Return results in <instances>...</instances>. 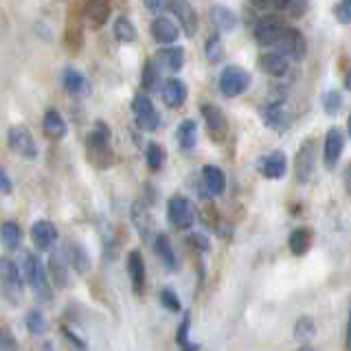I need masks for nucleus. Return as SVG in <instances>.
<instances>
[{"label":"nucleus","mask_w":351,"mask_h":351,"mask_svg":"<svg viewBox=\"0 0 351 351\" xmlns=\"http://www.w3.org/2000/svg\"><path fill=\"white\" fill-rule=\"evenodd\" d=\"M22 272H25V279L31 285V290L36 292V296L42 303H51L53 294H51V285H49V274L44 263L40 261L38 255L33 252H25V259H22Z\"/></svg>","instance_id":"f257e3e1"},{"label":"nucleus","mask_w":351,"mask_h":351,"mask_svg":"<svg viewBox=\"0 0 351 351\" xmlns=\"http://www.w3.org/2000/svg\"><path fill=\"white\" fill-rule=\"evenodd\" d=\"M86 149L88 158L95 167H110L112 165V147H110L108 128L104 123H97V128L86 136Z\"/></svg>","instance_id":"f03ea898"},{"label":"nucleus","mask_w":351,"mask_h":351,"mask_svg":"<svg viewBox=\"0 0 351 351\" xmlns=\"http://www.w3.org/2000/svg\"><path fill=\"white\" fill-rule=\"evenodd\" d=\"M274 47H277L283 58H290V60H303L305 58V49H307V42L303 38V33L299 29H292V27H283L281 36L274 42Z\"/></svg>","instance_id":"7ed1b4c3"},{"label":"nucleus","mask_w":351,"mask_h":351,"mask_svg":"<svg viewBox=\"0 0 351 351\" xmlns=\"http://www.w3.org/2000/svg\"><path fill=\"white\" fill-rule=\"evenodd\" d=\"M250 86V75L241 69V66H226L219 73V90L224 97H237L246 93Z\"/></svg>","instance_id":"20e7f679"},{"label":"nucleus","mask_w":351,"mask_h":351,"mask_svg":"<svg viewBox=\"0 0 351 351\" xmlns=\"http://www.w3.org/2000/svg\"><path fill=\"white\" fill-rule=\"evenodd\" d=\"M132 110L136 114V125L145 132H156L160 128V112L154 108V101L147 95H136L132 99Z\"/></svg>","instance_id":"39448f33"},{"label":"nucleus","mask_w":351,"mask_h":351,"mask_svg":"<svg viewBox=\"0 0 351 351\" xmlns=\"http://www.w3.org/2000/svg\"><path fill=\"white\" fill-rule=\"evenodd\" d=\"M0 285H3V290L11 299V303L20 301L25 285H22V277H20L18 266L9 257H0Z\"/></svg>","instance_id":"423d86ee"},{"label":"nucleus","mask_w":351,"mask_h":351,"mask_svg":"<svg viewBox=\"0 0 351 351\" xmlns=\"http://www.w3.org/2000/svg\"><path fill=\"white\" fill-rule=\"evenodd\" d=\"M167 217L178 230H189L195 222L193 204L182 195H173L167 204Z\"/></svg>","instance_id":"0eeeda50"},{"label":"nucleus","mask_w":351,"mask_h":351,"mask_svg":"<svg viewBox=\"0 0 351 351\" xmlns=\"http://www.w3.org/2000/svg\"><path fill=\"white\" fill-rule=\"evenodd\" d=\"M7 141H9V147L16 154H20L22 158H29V160L38 158V145H36V141H33V134L25 125L9 128Z\"/></svg>","instance_id":"6e6552de"},{"label":"nucleus","mask_w":351,"mask_h":351,"mask_svg":"<svg viewBox=\"0 0 351 351\" xmlns=\"http://www.w3.org/2000/svg\"><path fill=\"white\" fill-rule=\"evenodd\" d=\"M200 112L204 117V123H206V130H208V134H211V138L215 143H222L226 136V130H228L224 112L213 104H204L200 108Z\"/></svg>","instance_id":"1a4fd4ad"},{"label":"nucleus","mask_w":351,"mask_h":351,"mask_svg":"<svg viewBox=\"0 0 351 351\" xmlns=\"http://www.w3.org/2000/svg\"><path fill=\"white\" fill-rule=\"evenodd\" d=\"M314 162H316V141L314 138H307L299 154H296V162H294V169H296V178L301 182H307L312 178V171H314Z\"/></svg>","instance_id":"9d476101"},{"label":"nucleus","mask_w":351,"mask_h":351,"mask_svg":"<svg viewBox=\"0 0 351 351\" xmlns=\"http://www.w3.org/2000/svg\"><path fill=\"white\" fill-rule=\"evenodd\" d=\"M169 9L176 16V20L180 22L182 31L189 38H193L197 33V14H195L193 5L189 3V0H169Z\"/></svg>","instance_id":"9b49d317"},{"label":"nucleus","mask_w":351,"mask_h":351,"mask_svg":"<svg viewBox=\"0 0 351 351\" xmlns=\"http://www.w3.org/2000/svg\"><path fill=\"white\" fill-rule=\"evenodd\" d=\"M345 149V136L343 132H340L338 128H332L327 132L325 136V147H323V162L327 169H334L338 160H340V154H343Z\"/></svg>","instance_id":"f8f14e48"},{"label":"nucleus","mask_w":351,"mask_h":351,"mask_svg":"<svg viewBox=\"0 0 351 351\" xmlns=\"http://www.w3.org/2000/svg\"><path fill=\"white\" fill-rule=\"evenodd\" d=\"M31 239L38 250H53L55 241H58V228L49 219H38L31 226Z\"/></svg>","instance_id":"ddd939ff"},{"label":"nucleus","mask_w":351,"mask_h":351,"mask_svg":"<svg viewBox=\"0 0 351 351\" xmlns=\"http://www.w3.org/2000/svg\"><path fill=\"white\" fill-rule=\"evenodd\" d=\"M283 31V25L274 18V16H266L261 18L257 25H255V40L257 44H261V47H274V42H277V38L281 36Z\"/></svg>","instance_id":"4468645a"},{"label":"nucleus","mask_w":351,"mask_h":351,"mask_svg":"<svg viewBox=\"0 0 351 351\" xmlns=\"http://www.w3.org/2000/svg\"><path fill=\"white\" fill-rule=\"evenodd\" d=\"M128 274L132 281V290L136 294L145 292V261L138 250H132L128 255Z\"/></svg>","instance_id":"2eb2a0df"},{"label":"nucleus","mask_w":351,"mask_h":351,"mask_svg":"<svg viewBox=\"0 0 351 351\" xmlns=\"http://www.w3.org/2000/svg\"><path fill=\"white\" fill-rule=\"evenodd\" d=\"M208 18H211L213 27H215L217 31H222V33L235 31L237 25H239V20H237V16H235V11H233V9H228V7H222V5H213L211 11H208Z\"/></svg>","instance_id":"dca6fc26"},{"label":"nucleus","mask_w":351,"mask_h":351,"mask_svg":"<svg viewBox=\"0 0 351 351\" xmlns=\"http://www.w3.org/2000/svg\"><path fill=\"white\" fill-rule=\"evenodd\" d=\"M66 255L64 250H53L49 257V277L53 279V283L58 288H64L69 283V266H66Z\"/></svg>","instance_id":"f3484780"},{"label":"nucleus","mask_w":351,"mask_h":351,"mask_svg":"<svg viewBox=\"0 0 351 351\" xmlns=\"http://www.w3.org/2000/svg\"><path fill=\"white\" fill-rule=\"evenodd\" d=\"M178 36H180V31L169 18L160 16L152 22V38L158 44H173L176 40H178Z\"/></svg>","instance_id":"a211bd4d"},{"label":"nucleus","mask_w":351,"mask_h":351,"mask_svg":"<svg viewBox=\"0 0 351 351\" xmlns=\"http://www.w3.org/2000/svg\"><path fill=\"white\" fill-rule=\"evenodd\" d=\"M64 255H66V261H69L80 274L90 270V255H88L86 248L82 244H77V241H69V244L64 246Z\"/></svg>","instance_id":"6ab92c4d"},{"label":"nucleus","mask_w":351,"mask_h":351,"mask_svg":"<svg viewBox=\"0 0 351 351\" xmlns=\"http://www.w3.org/2000/svg\"><path fill=\"white\" fill-rule=\"evenodd\" d=\"M160 95H162V101L167 104L169 108H180L184 104V99H186V86H184V82L171 77V80H167L162 84Z\"/></svg>","instance_id":"aec40b11"},{"label":"nucleus","mask_w":351,"mask_h":351,"mask_svg":"<svg viewBox=\"0 0 351 351\" xmlns=\"http://www.w3.org/2000/svg\"><path fill=\"white\" fill-rule=\"evenodd\" d=\"M259 66L261 71L270 75V77H283L288 73V58H283L281 53H263L259 58Z\"/></svg>","instance_id":"412c9836"},{"label":"nucleus","mask_w":351,"mask_h":351,"mask_svg":"<svg viewBox=\"0 0 351 351\" xmlns=\"http://www.w3.org/2000/svg\"><path fill=\"white\" fill-rule=\"evenodd\" d=\"M202 178H204V186L208 189L211 195H222L226 189V178L224 171L215 167V165H204L202 167Z\"/></svg>","instance_id":"4be33fe9"},{"label":"nucleus","mask_w":351,"mask_h":351,"mask_svg":"<svg viewBox=\"0 0 351 351\" xmlns=\"http://www.w3.org/2000/svg\"><path fill=\"white\" fill-rule=\"evenodd\" d=\"M285 167H288V162H285V154L272 152L270 156L263 158V162H261V173L266 176V178H270V180H277V178H283Z\"/></svg>","instance_id":"5701e85b"},{"label":"nucleus","mask_w":351,"mask_h":351,"mask_svg":"<svg viewBox=\"0 0 351 351\" xmlns=\"http://www.w3.org/2000/svg\"><path fill=\"white\" fill-rule=\"evenodd\" d=\"M158 62L167 71L178 73V71H182V66H184V49L178 47V44H173V47H169V49H162L158 53Z\"/></svg>","instance_id":"b1692460"},{"label":"nucleus","mask_w":351,"mask_h":351,"mask_svg":"<svg viewBox=\"0 0 351 351\" xmlns=\"http://www.w3.org/2000/svg\"><path fill=\"white\" fill-rule=\"evenodd\" d=\"M176 136H178V145L182 152H191L197 143V125L193 119H186L180 123L178 132H176Z\"/></svg>","instance_id":"393cba45"},{"label":"nucleus","mask_w":351,"mask_h":351,"mask_svg":"<svg viewBox=\"0 0 351 351\" xmlns=\"http://www.w3.org/2000/svg\"><path fill=\"white\" fill-rule=\"evenodd\" d=\"M86 16L93 27L104 25L110 16V0H86Z\"/></svg>","instance_id":"a878e982"},{"label":"nucleus","mask_w":351,"mask_h":351,"mask_svg":"<svg viewBox=\"0 0 351 351\" xmlns=\"http://www.w3.org/2000/svg\"><path fill=\"white\" fill-rule=\"evenodd\" d=\"M42 128L53 138H62L66 134V123H64V119L58 110H47V114H44V121H42Z\"/></svg>","instance_id":"bb28decb"},{"label":"nucleus","mask_w":351,"mask_h":351,"mask_svg":"<svg viewBox=\"0 0 351 351\" xmlns=\"http://www.w3.org/2000/svg\"><path fill=\"white\" fill-rule=\"evenodd\" d=\"M154 250H156V255L165 263V268L176 270V255H173V250H171V244H169L167 235H156V239H154Z\"/></svg>","instance_id":"cd10ccee"},{"label":"nucleus","mask_w":351,"mask_h":351,"mask_svg":"<svg viewBox=\"0 0 351 351\" xmlns=\"http://www.w3.org/2000/svg\"><path fill=\"white\" fill-rule=\"evenodd\" d=\"M0 241H3V246L9 248V250H16L22 241V230L16 222H3L0 226Z\"/></svg>","instance_id":"c85d7f7f"},{"label":"nucleus","mask_w":351,"mask_h":351,"mask_svg":"<svg viewBox=\"0 0 351 351\" xmlns=\"http://www.w3.org/2000/svg\"><path fill=\"white\" fill-rule=\"evenodd\" d=\"M288 244H290V250L294 252V255H305V252L310 250V244H312V233L307 228H296L290 235Z\"/></svg>","instance_id":"c756f323"},{"label":"nucleus","mask_w":351,"mask_h":351,"mask_svg":"<svg viewBox=\"0 0 351 351\" xmlns=\"http://www.w3.org/2000/svg\"><path fill=\"white\" fill-rule=\"evenodd\" d=\"M132 222H134V226H136V230L141 233V237H147L149 226H152V219H149V211H147L145 204L134 202V206H132Z\"/></svg>","instance_id":"7c9ffc66"},{"label":"nucleus","mask_w":351,"mask_h":351,"mask_svg":"<svg viewBox=\"0 0 351 351\" xmlns=\"http://www.w3.org/2000/svg\"><path fill=\"white\" fill-rule=\"evenodd\" d=\"M266 119V123L274 130H283L285 125H288V114H285V108L283 104H272L268 110H266V114H263Z\"/></svg>","instance_id":"2f4dec72"},{"label":"nucleus","mask_w":351,"mask_h":351,"mask_svg":"<svg viewBox=\"0 0 351 351\" xmlns=\"http://www.w3.org/2000/svg\"><path fill=\"white\" fill-rule=\"evenodd\" d=\"M114 38L119 40V42H125V44H130V42H134L136 40V27L132 25V22L128 20V18H117V22H114Z\"/></svg>","instance_id":"473e14b6"},{"label":"nucleus","mask_w":351,"mask_h":351,"mask_svg":"<svg viewBox=\"0 0 351 351\" xmlns=\"http://www.w3.org/2000/svg\"><path fill=\"white\" fill-rule=\"evenodd\" d=\"M64 88L69 93L77 95V93H82L84 90V86H86V80H84V75L80 71H75L73 66H69V69H64Z\"/></svg>","instance_id":"72a5a7b5"},{"label":"nucleus","mask_w":351,"mask_h":351,"mask_svg":"<svg viewBox=\"0 0 351 351\" xmlns=\"http://www.w3.org/2000/svg\"><path fill=\"white\" fill-rule=\"evenodd\" d=\"M316 334V325L310 316H301L294 325V338L296 340H310Z\"/></svg>","instance_id":"f704fd0d"},{"label":"nucleus","mask_w":351,"mask_h":351,"mask_svg":"<svg viewBox=\"0 0 351 351\" xmlns=\"http://www.w3.org/2000/svg\"><path fill=\"white\" fill-rule=\"evenodd\" d=\"M204 53H206V60L211 62V64L222 62V58H224V44H222V40H219V36H211V38L206 40Z\"/></svg>","instance_id":"c9c22d12"},{"label":"nucleus","mask_w":351,"mask_h":351,"mask_svg":"<svg viewBox=\"0 0 351 351\" xmlns=\"http://www.w3.org/2000/svg\"><path fill=\"white\" fill-rule=\"evenodd\" d=\"M143 88L145 90H156L158 88V82H160V75H158V69L156 64H154L152 60L145 62V69H143Z\"/></svg>","instance_id":"e433bc0d"},{"label":"nucleus","mask_w":351,"mask_h":351,"mask_svg":"<svg viewBox=\"0 0 351 351\" xmlns=\"http://www.w3.org/2000/svg\"><path fill=\"white\" fill-rule=\"evenodd\" d=\"M145 160L149 169H160L165 162V149L158 145V143H149L145 149Z\"/></svg>","instance_id":"4c0bfd02"},{"label":"nucleus","mask_w":351,"mask_h":351,"mask_svg":"<svg viewBox=\"0 0 351 351\" xmlns=\"http://www.w3.org/2000/svg\"><path fill=\"white\" fill-rule=\"evenodd\" d=\"M323 108L329 117H336L340 112V108H343V95L338 90H329L323 95Z\"/></svg>","instance_id":"58836bf2"},{"label":"nucleus","mask_w":351,"mask_h":351,"mask_svg":"<svg viewBox=\"0 0 351 351\" xmlns=\"http://www.w3.org/2000/svg\"><path fill=\"white\" fill-rule=\"evenodd\" d=\"M44 327H47V321H44V314L40 312V310H31L29 314H27V329L31 334H36V336H40V334H44Z\"/></svg>","instance_id":"ea45409f"},{"label":"nucleus","mask_w":351,"mask_h":351,"mask_svg":"<svg viewBox=\"0 0 351 351\" xmlns=\"http://www.w3.org/2000/svg\"><path fill=\"white\" fill-rule=\"evenodd\" d=\"M186 332H189V316L184 318V321L180 323V327H178V347L182 349V351H200V345H193V343H189V336H186Z\"/></svg>","instance_id":"a19ab883"},{"label":"nucleus","mask_w":351,"mask_h":351,"mask_svg":"<svg viewBox=\"0 0 351 351\" xmlns=\"http://www.w3.org/2000/svg\"><path fill=\"white\" fill-rule=\"evenodd\" d=\"M66 44L71 47V51H77L82 47V42H84V36H82V27L77 25V22H73V25L66 29V36H64Z\"/></svg>","instance_id":"79ce46f5"},{"label":"nucleus","mask_w":351,"mask_h":351,"mask_svg":"<svg viewBox=\"0 0 351 351\" xmlns=\"http://www.w3.org/2000/svg\"><path fill=\"white\" fill-rule=\"evenodd\" d=\"M160 303L165 310H169V312H180V299H178V294H176L171 288H165L160 292Z\"/></svg>","instance_id":"37998d69"},{"label":"nucleus","mask_w":351,"mask_h":351,"mask_svg":"<svg viewBox=\"0 0 351 351\" xmlns=\"http://www.w3.org/2000/svg\"><path fill=\"white\" fill-rule=\"evenodd\" d=\"M334 16L340 25H351V0H340L334 9Z\"/></svg>","instance_id":"c03bdc74"},{"label":"nucleus","mask_w":351,"mask_h":351,"mask_svg":"<svg viewBox=\"0 0 351 351\" xmlns=\"http://www.w3.org/2000/svg\"><path fill=\"white\" fill-rule=\"evenodd\" d=\"M0 351H18L16 338L11 336L7 329H3V327H0Z\"/></svg>","instance_id":"a18cd8bd"},{"label":"nucleus","mask_w":351,"mask_h":351,"mask_svg":"<svg viewBox=\"0 0 351 351\" xmlns=\"http://www.w3.org/2000/svg\"><path fill=\"white\" fill-rule=\"evenodd\" d=\"M0 191H3V193H11V182H9L7 173L3 169H0Z\"/></svg>","instance_id":"49530a36"},{"label":"nucleus","mask_w":351,"mask_h":351,"mask_svg":"<svg viewBox=\"0 0 351 351\" xmlns=\"http://www.w3.org/2000/svg\"><path fill=\"white\" fill-rule=\"evenodd\" d=\"M149 11H160L165 7V0H143Z\"/></svg>","instance_id":"de8ad7c7"},{"label":"nucleus","mask_w":351,"mask_h":351,"mask_svg":"<svg viewBox=\"0 0 351 351\" xmlns=\"http://www.w3.org/2000/svg\"><path fill=\"white\" fill-rule=\"evenodd\" d=\"M191 241H193V244H195L197 248H200V250H206V248H208V241H206L202 235H191Z\"/></svg>","instance_id":"09e8293b"},{"label":"nucleus","mask_w":351,"mask_h":351,"mask_svg":"<svg viewBox=\"0 0 351 351\" xmlns=\"http://www.w3.org/2000/svg\"><path fill=\"white\" fill-rule=\"evenodd\" d=\"M248 3L257 9H268L270 5H274V0H248Z\"/></svg>","instance_id":"8fccbe9b"},{"label":"nucleus","mask_w":351,"mask_h":351,"mask_svg":"<svg viewBox=\"0 0 351 351\" xmlns=\"http://www.w3.org/2000/svg\"><path fill=\"white\" fill-rule=\"evenodd\" d=\"M345 189H347V193L351 195V165H349L347 171H345Z\"/></svg>","instance_id":"3c124183"},{"label":"nucleus","mask_w":351,"mask_h":351,"mask_svg":"<svg viewBox=\"0 0 351 351\" xmlns=\"http://www.w3.org/2000/svg\"><path fill=\"white\" fill-rule=\"evenodd\" d=\"M347 351H351V310H349V321H347Z\"/></svg>","instance_id":"603ef678"},{"label":"nucleus","mask_w":351,"mask_h":351,"mask_svg":"<svg viewBox=\"0 0 351 351\" xmlns=\"http://www.w3.org/2000/svg\"><path fill=\"white\" fill-rule=\"evenodd\" d=\"M290 3H292V0H274V5H277L279 9H288Z\"/></svg>","instance_id":"864d4df0"},{"label":"nucleus","mask_w":351,"mask_h":351,"mask_svg":"<svg viewBox=\"0 0 351 351\" xmlns=\"http://www.w3.org/2000/svg\"><path fill=\"white\" fill-rule=\"evenodd\" d=\"M345 86H347V90H351V69H349V73L345 77Z\"/></svg>","instance_id":"5fc2aeb1"},{"label":"nucleus","mask_w":351,"mask_h":351,"mask_svg":"<svg viewBox=\"0 0 351 351\" xmlns=\"http://www.w3.org/2000/svg\"><path fill=\"white\" fill-rule=\"evenodd\" d=\"M42 351H55V349H53V345H51V343H47V345L42 347Z\"/></svg>","instance_id":"6e6d98bb"},{"label":"nucleus","mask_w":351,"mask_h":351,"mask_svg":"<svg viewBox=\"0 0 351 351\" xmlns=\"http://www.w3.org/2000/svg\"><path fill=\"white\" fill-rule=\"evenodd\" d=\"M296 351H314V349H312V347H307V345H305V347H301V349H296Z\"/></svg>","instance_id":"4d7b16f0"},{"label":"nucleus","mask_w":351,"mask_h":351,"mask_svg":"<svg viewBox=\"0 0 351 351\" xmlns=\"http://www.w3.org/2000/svg\"><path fill=\"white\" fill-rule=\"evenodd\" d=\"M347 130H349V136H351V112H349V123H347Z\"/></svg>","instance_id":"13d9d810"}]
</instances>
